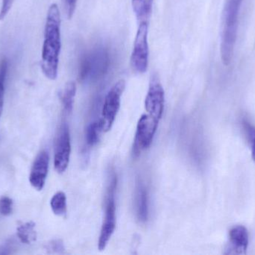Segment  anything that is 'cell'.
<instances>
[{
	"label": "cell",
	"instance_id": "cell-8",
	"mask_svg": "<svg viewBox=\"0 0 255 255\" xmlns=\"http://www.w3.org/2000/svg\"><path fill=\"white\" fill-rule=\"evenodd\" d=\"M71 154L70 130L67 124L61 125L55 142L54 166L58 173L62 174L67 170Z\"/></svg>",
	"mask_w": 255,
	"mask_h": 255
},
{
	"label": "cell",
	"instance_id": "cell-23",
	"mask_svg": "<svg viewBox=\"0 0 255 255\" xmlns=\"http://www.w3.org/2000/svg\"><path fill=\"white\" fill-rule=\"evenodd\" d=\"M78 0H65L66 11L68 18H71L76 10Z\"/></svg>",
	"mask_w": 255,
	"mask_h": 255
},
{
	"label": "cell",
	"instance_id": "cell-18",
	"mask_svg": "<svg viewBox=\"0 0 255 255\" xmlns=\"http://www.w3.org/2000/svg\"><path fill=\"white\" fill-rule=\"evenodd\" d=\"M241 126L244 132L246 139L251 148L252 157L255 163V126L253 125L249 120L243 119Z\"/></svg>",
	"mask_w": 255,
	"mask_h": 255
},
{
	"label": "cell",
	"instance_id": "cell-21",
	"mask_svg": "<svg viewBox=\"0 0 255 255\" xmlns=\"http://www.w3.org/2000/svg\"><path fill=\"white\" fill-rule=\"evenodd\" d=\"M46 250L49 251V253H58V254H63L65 251V247L62 241L59 240L52 241L48 244Z\"/></svg>",
	"mask_w": 255,
	"mask_h": 255
},
{
	"label": "cell",
	"instance_id": "cell-12",
	"mask_svg": "<svg viewBox=\"0 0 255 255\" xmlns=\"http://www.w3.org/2000/svg\"><path fill=\"white\" fill-rule=\"evenodd\" d=\"M135 209L138 220L141 223L146 222L148 217V192L140 179L136 182Z\"/></svg>",
	"mask_w": 255,
	"mask_h": 255
},
{
	"label": "cell",
	"instance_id": "cell-22",
	"mask_svg": "<svg viewBox=\"0 0 255 255\" xmlns=\"http://www.w3.org/2000/svg\"><path fill=\"white\" fill-rule=\"evenodd\" d=\"M14 0H1V9H0V20H2L10 11Z\"/></svg>",
	"mask_w": 255,
	"mask_h": 255
},
{
	"label": "cell",
	"instance_id": "cell-13",
	"mask_svg": "<svg viewBox=\"0 0 255 255\" xmlns=\"http://www.w3.org/2000/svg\"><path fill=\"white\" fill-rule=\"evenodd\" d=\"M152 6L153 0H132L133 12L139 22H148Z\"/></svg>",
	"mask_w": 255,
	"mask_h": 255
},
{
	"label": "cell",
	"instance_id": "cell-14",
	"mask_svg": "<svg viewBox=\"0 0 255 255\" xmlns=\"http://www.w3.org/2000/svg\"><path fill=\"white\" fill-rule=\"evenodd\" d=\"M76 94V85L73 81L67 82L61 96V103L64 110L70 113L73 110L75 96Z\"/></svg>",
	"mask_w": 255,
	"mask_h": 255
},
{
	"label": "cell",
	"instance_id": "cell-3",
	"mask_svg": "<svg viewBox=\"0 0 255 255\" xmlns=\"http://www.w3.org/2000/svg\"><path fill=\"white\" fill-rule=\"evenodd\" d=\"M111 65L109 50L98 46L83 55L79 67V79L81 82L96 81L103 77Z\"/></svg>",
	"mask_w": 255,
	"mask_h": 255
},
{
	"label": "cell",
	"instance_id": "cell-15",
	"mask_svg": "<svg viewBox=\"0 0 255 255\" xmlns=\"http://www.w3.org/2000/svg\"><path fill=\"white\" fill-rule=\"evenodd\" d=\"M16 235L21 243L24 244H30L37 239L35 231V224L33 222L24 223L16 229Z\"/></svg>",
	"mask_w": 255,
	"mask_h": 255
},
{
	"label": "cell",
	"instance_id": "cell-10",
	"mask_svg": "<svg viewBox=\"0 0 255 255\" xmlns=\"http://www.w3.org/2000/svg\"><path fill=\"white\" fill-rule=\"evenodd\" d=\"M250 244V234L245 226L238 225L230 229L229 241L224 250V255H244L247 254Z\"/></svg>",
	"mask_w": 255,
	"mask_h": 255
},
{
	"label": "cell",
	"instance_id": "cell-20",
	"mask_svg": "<svg viewBox=\"0 0 255 255\" xmlns=\"http://www.w3.org/2000/svg\"><path fill=\"white\" fill-rule=\"evenodd\" d=\"M13 209V202L7 196H3L0 199V214L7 217L10 216Z\"/></svg>",
	"mask_w": 255,
	"mask_h": 255
},
{
	"label": "cell",
	"instance_id": "cell-17",
	"mask_svg": "<svg viewBox=\"0 0 255 255\" xmlns=\"http://www.w3.org/2000/svg\"><path fill=\"white\" fill-rule=\"evenodd\" d=\"M101 131H103V127H102L100 120L90 124V125L87 127L86 136H85L87 145L88 146H94L99 142Z\"/></svg>",
	"mask_w": 255,
	"mask_h": 255
},
{
	"label": "cell",
	"instance_id": "cell-1",
	"mask_svg": "<svg viewBox=\"0 0 255 255\" xmlns=\"http://www.w3.org/2000/svg\"><path fill=\"white\" fill-rule=\"evenodd\" d=\"M61 13L56 3L49 6L44 29L42 49L41 69L43 74L51 80L58 76L61 49Z\"/></svg>",
	"mask_w": 255,
	"mask_h": 255
},
{
	"label": "cell",
	"instance_id": "cell-7",
	"mask_svg": "<svg viewBox=\"0 0 255 255\" xmlns=\"http://www.w3.org/2000/svg\"><path fill=\"white\" fill-rule=\"evenodd\" d=\"M158 121L149 114H144L139 118L133 146V154L135 157H138L142 151L149 148L152 143Z\"/></svg>",
	"mask_w": 255,
	"mask_h": 255
},
{
	"label": "cell",
	"instance_id": "cell-11",
	"mask_svg": "<svg viewBox=\"0 0 255 255\" xmlns=\"http://www.w3.org/2000/svg\"><path fill=\"white\" fill-rule=\"evenodd\" d=\"M49 164V154L46 151H42L36 157L29 175L30 184L37 191H40L44 187Z\"/></svg>",
	"mask_w": 255,
	"mask_h": 255
},
{
	"label": "cell",
	"instance_id": "cell-6",
	"mask_svg": "<svg viewBox=\"0 0 255 255\" xmlns=\"http://www.w3.org/2000/svg\"><path fill=\"white\" fill-rule=\"evenodd\" d=\"M148 22H139L130 55V66L136 73H144L148 69Z\"/></svg>",
	"mask_w": 255,
	"mask_h": 255
},
{
	"label": "cell",
	"instance_id": "cell-4",
	"mask_svg": "<svg viewBox=\"0 0 255 255\" xmlns=\"http://www.w3.org/2000/svg\"><path fill=\"white\" fill-rule=\"evenodd\" d=\"M117 185L118 178L116 174L114 173L112 175L110 184H109L106 193V212L98 243L99 250L100 251H103L106 248L116 229V205L115 196Z\"/></svg>",
	"mask_w": 255,
	"mask_h": 255
},
{
	"label": "cell",
	"instance_id": "cell-5",
	"mask_svg": "<svg viewBox=\"0 0 255 255\" xmlns=\"http://www.w3.org/2000/svg\"><path fill=\"white\" fill-rule=\"evenodd\" d=\"M126 88L124 79L117 82L109 90L105 98L101 121L103 132H109L116 119L121 104V97Z\"/></svg>",
	"mask_w": 255,
	"mask_h": 255
},
{
	"label": "cell",
	"instance_id": "cell-2",
	"mask_svg": "<svg viewBox=\"0 0 255 255\" xmlns=\"http://www.w3.org/2000/svg\"><path fill=\"white\" fill-rule=\"evenodd\" d=\"M244 0H226L222 20L221 59L225 66L230 65L233 59L238 39V23Z\"/></svg>",
	"mask_w": 255,
	"mask_h": 255
},
{
	"label": "cell",
	"instance_id": "cell-16",
	"mask_svg": "<svg viewBox=\"0 0 255 255\" xmlns=\"http://www.w3.org/2000/svg\"><path fill=\"white\" fill-rule=\"evenodd\" d=\"M50 206L52 212L58 217H63L67 214V197L65 193L58 192L52 196Z\"/></svg>",
	"mask_w": 255,
	"mask_h": 255
},
{
	"label": "cell",
	"instance_id": "cell-9",
	"mask_svg": "<svg viewBox=\"0 0 255 255\" xmlns=\"http://www.w3.org/2000/svg\"><path fill=\"white\" fill-rule=\"evenodd\" d=\"M145 108L149 115L158 121L162 118L164 110V90L157 75L151 76L145 97Z\"/></svg>",
	"mask_w": 255,
	"mask_h": 255
},
{
	"label": "cell",
	"instance_id": "cell-19",
	"mask_svg": "<svg viewBox=\"0 0 255 255\" xmlns=\"http://www.w3.org/2000/svg\"><path fill=\"white\" fill-rule=\"evenodd\" d=\"M8 70V61L7 58L0 59V116L2 112L4 105V90H5V81Z\"/></svg>",
	"mask_w": 255,
	"mask_h": 255
}]
</instances>
